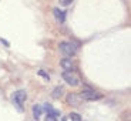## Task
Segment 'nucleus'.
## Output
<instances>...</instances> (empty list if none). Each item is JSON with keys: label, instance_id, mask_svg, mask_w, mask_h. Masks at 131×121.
Wrapping results in <instances>:
<instances>
[{"label": "nucleus", "instance_id": "nucleus-1", "mask_svg": "<svg viewBox=\"0 0 131 121\" xmlns=\"http://www.w3.org/2000/svg\"><path fill=\"white\" fill-rule=\"evenodd\" d=\"M77 47H79V44L74 41H64V43H60L59 44V50L61 54H64V56L70 57V56H74L75 51H77Z\"/></svg>", "mask_w": 131, "mask_h": 121}, {"label": "nucleus", "instance_id": "nucleus-2", "mask_svg": "<svg viewBox=\"0 0 131 121\" xmlns=\"http://www.w3.org/2000/svg\"><path fill=\"white\" fill-rule=\"evenodd\" d=\"M26 98H27V94L24 90H17L12 94V101L17 107L19 111H23V103L26 101Z\"/></svg>", "mask_w": 131, "mask_h": 121}, {"label": "nucleus", "instance_id": "nucleus-3", "mask_svg": "<svg viewBox=\"0 0 131 121\" xmlns=\"http://www.w3.org/2000/svg\"><path fill=\"white\" fill-rule=\"evenodd\" d=\"M63 79H64L66 83H69L70 85H79V79H77V75L74 73H70L69 70H66L63 73Z\"/></svg>", "mask_w": 131, "mask_h": 121}, {"label": "nucleus", "instance_id": "nucleus-4", "mask_svg": "<svg viewBox=\"0 0 131 121\" xmlns=\"http://www.w3.org/2000/svg\"><path fill=\"white\" fill-rule=\"evenodd\" d=\"M79 98H81V100H98V98H101V95L95 91L89 90V91H83Z\"/></svg>", "mask_w": 131, "mask_h": 121}, {"label": "nucleus", "instance_id": "nucleus-5", "mask_svg": "<svg viewBox=\"0 0 131 121\" xmlns=\"http://www.w3.org/2000/svg\"><path fill=\"white\" fill-rule=\"evenodd\" d=\"M53 14H54V16H56V19L59 20V21H64V19H66V12H63V10H60V9H54L53 10Z\"/></svg>", "mask_w": 131, "mask_h": 121}, {"label": "nucleus", "instance_id": "nucleus-6", "mask_svg": "<svg viewBox=\"0 0 131 121\" xmlns=\"http://www.w3.org/2000/svg\"><path fill=\"white\" fill-rule=\"evenodd\" d=\"M44 111H46L47 114L56 115V117H59V115H60V111H59V110H54V108H53L50 104H46V105H44Z\"/></svg>", "mask_w": 131, "mask_h": 121}, {"label": "nucleus", "instance_id": "nucleus-7", "mask_svg": "<svg viewBox=\"0 0 131 121\" xmlns=\"http://www.w3.org/2000/svg\"><path fill=\"white\" fill-rule=\"evenodd\" d=\"M60 64H61V67L64 70H71L73 69V63H71V60H70V59H63Z\"/></svg>", "mask_w": 131, "mask_h": 121}, {"label": "nucleus", "instance_id": "nucleus-8", "mask_svg": "<svg viewBox=\"0 0 131 121\" xmlns=\"http://www.w3.org/2000/svg\"><path fill=\"white\" fill-rule=\"evenodd\" d=\"M41 110H43V108L40 107V105H34V107H33V115H34L36 120H39V118H40V115H41Z\"/></svg>", "mask_w": 131, "mask_h": 121}, {"label": "nucleus", "instance_id": "nucleus-9", "mask_svg": "<svg viewBox=\"0 0 131 121\" xmlns=\"http://www.w3.org/2000/svg\"><path fill=\"white\" fill-rule=\"evenodd\" d=\"M70 118H71V121H81V117H80L79 114H75V113H71V114H70Z\"/></svg>", "mask_w": 131, "mask_h": 121}, {"label": "nucleus", "instance_id": "nucleus-10", "mask_svg": "<svg viewBox=\"0 0 131 121\" xmlns=\"http://www.w3.org/2000/svg\"><path fill=\"white\" fill-rule=\"evenodd\" d=\"M44 121H57V117H56V115H51V114H47Z\"/></svg>", "mask_w": 131, "mask_h": 121}, {"label": "nucleus", "instance_id": "nucleus-11", "mask_svg": "<svg viewBox=\"0 0 131 121\" xmlns=\"http://www.w3.org/2000/svg\"><path fill=\"white\" fill-rule=\"evenodd\" d=\"M40 75H41L43 79H46V80H49L50 77H49V74H47L46 71H43V70H40Z\"/></svg>", "mask_w": 131, "mask_h": 121}, {"label": "nucleus", "instance_id": "nucleus-12", "mask_svg": "<svg viewBox=\"0 0 131 121\" xmlns=\"http://www.w3.org/2000/svg\"><path fill=\"white\" fill-rule=\"evenodd\" d=\"M71 2L73 0H60V4H63V6H69Z\"/></svg>", "mask_w": 131, "mask_h": 121}, {"label": "nucleus", "instance_id": "nucleus-13", "mask_svg": "<svg viewBox=\"0 0 131 121\" xmlns=\"http://www.w3.org/2000/svg\"><path fill=\"white\" fill-rule=\"evenodd\" d=\"M61 93H63V89H56L54 93H53V97H56L57 94H61Z\"/></svg>", "mask_w": 131, "mask_h": 121}]
</instances>
